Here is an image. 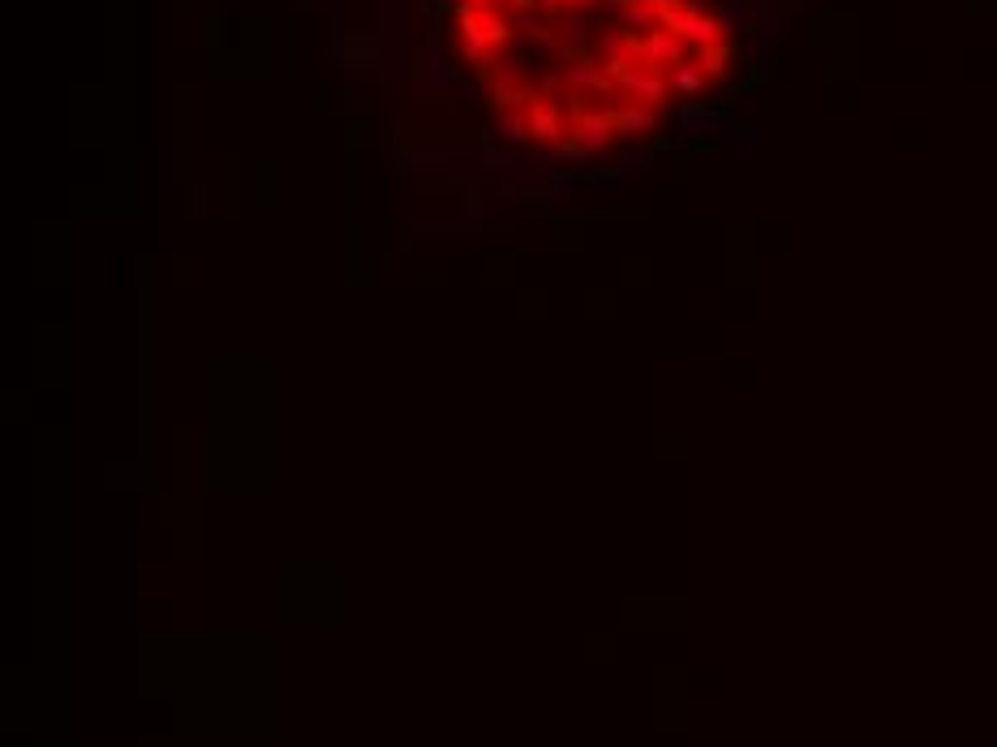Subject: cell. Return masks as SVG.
Instances as JSON below:
<instances>
[{"instance_id":"obj_1","label":"cell","mask_w":997,"mask_h":747,"mask_svg":"<svg viewBox=\"0 0 997 747\" xmlns=\"http://www.w3.org/2000/svg\"><path fill=\"white\" fill-rule=\"evenodd\" d=\"M465 4H482V0H465Z\"/></svg>"}]
</instances>
